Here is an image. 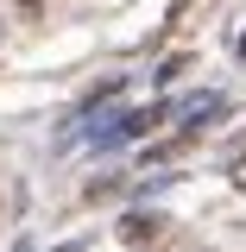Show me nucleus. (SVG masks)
Wrapping results in <instances>:
<instances>
[{
	"label": "nucleus",
	"mask_w": 246,
	"mask_h": 252,
	"mask_svg": "<svg viewBox=\"0 0 246 252\" xmlns=\"http://www.w3.org/2000/svg\"><path fill=\"white\" fill-rule=\"evenodd\" d=\"M240 51H246V44H240Z\"/></svg>",
	"instance_id": "2"
},
{
	"label": "nucleus",
	"mask_w": 246,
	"mask_h": 252,
	"mask_svg": "<svg viewBox=\"0 0 246 252\" xmlns=\"http://www.w3.org/2000/svg\"><path fill=\"white\" fill-rule=\"evenodd\" d=\"M13 6H19V19H26V26H38V19H44V0H13Z\"/></svg>",
	"instance_id": "1"
}]
</instances>
